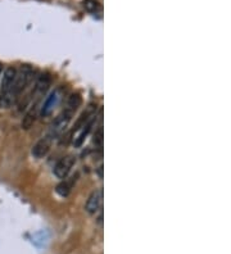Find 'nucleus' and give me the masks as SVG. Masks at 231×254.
Returning a JSON list of instances; mask_svg holds the SVG:
<instances>
[{"label": "nucleus", "mask_w": 231, "mask_h": 254, "mask_svg": "<svg viewBox=\"0 0 231 254\" xmlns=\"http://www.w3.org/2000/svg\"><path fill=\"white\" fill-rule=\"evenodd\" d=\"M81 103H82V99H81L80 94H71V95L68 96L65 109L53 120L49 128H48V132L45 133L46 136H49L53 141L58 139L62 133L65 132L68 125H70V122L72 121L75 112L78 109V107L81 106Z\"/></svg>", "instance_id": "obj_1"}, {"label": "nucleus", "mask_w": 231, "mask_h": 254, "mask_svg": "<svg viewBox=\"0 0 231 254\" xmlns=\"http://www.w3.org/2000/svg\"><path fill=\"white\" fill-rule=\"evenodd\" d=\"M17 69L6 67L3 72V78L0 84V108L8 109L15 103L14 99V80Z\"/></svg>", "instance_id": "obj_2"}, {"label": "nucleus", "mask_w": 231, "mask_h": 254, "mask_svg": "<svg viewBox=\"0 0 231 254\" xmlns=\"http://www.w3.org/2000/svg\"><path fill=\"white\" fill-rule=\"evenodd\" d=\"M35 69L31 65H21V68L17 69L15 72V80H14V99L17 104L19 99H22L23 94L26 93L27 87L34 80Z\"/></svg>", "instance_id": "obj_3"}, {"label": "nucleus", "mask_w": 231, "mask_h": 254, "mask_svg": "<svg viewBox=\"0 0 231 254\" xmlns=\"http://www.w3.org/2000/svg\"><path fill=\"white\" fill-rule=\"evenodd\" d=\"M62 96H63V89L62 87H57L56 90L52 91L49 94V96L46 98L45 102L41 104L40 111H39V115L43 116V117H48L49 115H52V112L58 107V104L61 103Z\"/></svg>", "instance_id": "obj_4"}, {"label": "nucleus", "mask_w": 231, "mask_h": 254, "mask_svg": "<svg viewBox=\"0 0 231 254\" xmlns=\"http://www.w3.org/2000/svg\"><path fill=\"white\" fill-rule=\"evenodd\" d=\"M75 164V157L72 155H67L63 158L59 159L56 163L54 168H53V175L59 179V180H66L70 172L72 171V167Z\"/></svg>", "instance_id": "obj_5"}, {"label": "nucleus", "mask_w": 231, "mask_h": 254, "mask_svg": "<svg viewBox=\"0 0 231 254\" xmlns=\"http://www.w3.org/2000/svg\"><path fill=\"white\" fill-rule=\"evenodd\" d=\"M103 203V189H98L90 194L87 199L86 204H85V211L89 214H95L96 212L102 208Z\"/></svg>", "instance_id": "obj_6"}, {"label": "nucleus", "mask_w": 231, "mask_h": 254, "mask_svg": "<svg viewBox=\"0 0 231 254\" xmlns=\"http://www.w3.org/2000/svg\"><path fill=\"white\" fill-rule=\"evenodd\" d=\"M54 143L49 136L44 135L39 141L34 145L32 148V155H34L36 159H41L44 157H46V154L49 153L50 148H52V144Z\"/></svg>", "instance_id": "obj_7"}, {"label": "nucleus", "mask_w": 231, "mask_h": 254, "mask_svg": "<svg viewBox=\"0 0 231 254\" xmlns=\"http://www.w3.org/2000/svg\"><path fill=\"white\" fill-rule=\"evenodd\" d=\"M72 183H74V180H72L71 183H68L67 180L62 181V183L57 186V189H56L57 194H58V195H61L62 198H67L72 190Z\"/></svg>", "instance_id": "obj_8"}, {"label": "nucleus", "mask_w": 231, "mask_h": 254, "mask_svg": "<svg viewBox=\"0 0 231 254\" xmlns=\"http://www.w3.org/2000/svg\"><path fill=\"white\" fill-rule=\"evenodd\" d=\"M82 5L87 12H91V13L95 12V10H98L99 8H100L98 0H83Z\"/></svg>", "instance_id": "obj_9"}, {"label": "nucleus", "mask_w": 231, "mask_h": 254, "mask_svg": "<svg viewBox=\"0 0 231 254\" xmlns=\"http://www.w3.org/2000/svg\"><path fill=\"white\" fill-rule=\"evenodd\" d=\"M94 143H95L96 148H102V144H103V127L99 126L98 131H96L95 136H94Z\"/></svg>", "instance_id": "obj_10"}, {"label": "nucleus", "mask_w": 231, "mask_h": 254, "mask_svg": "<svg viewBox=\"0 0 231 254\" xmlns=\"http://www.w3.org/2000/svg\"><path fill=\"white\" fill-rule=\"evenodd\" d=\"M1 73H3V64L0 63V76H1Z\"/></svg>", "instance_id": "obj_11"}]
</instances>
